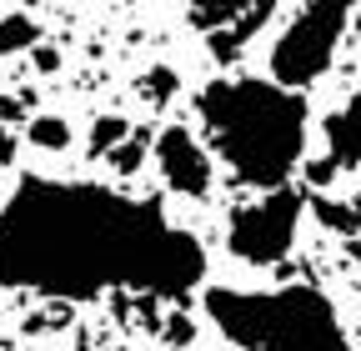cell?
Masks as SVG:
<instances>
[{
  "label": "cell",
  "instance_id": "9c48e42d",
  "mask_svg": "<svg viewBox=\"0 0 361 351\" xmlns=\"http://www.w3.org/2000/svg\"><path fill=\"white\" fill-rule=\"evenodd\" d=\"M25 136L35 151H71V121L66 116H30Z\"/></svg>",
  "mask_w": 361,
  "mask_h": 351
},
{
  "label": "cell",
  "instance_id": "7a4b0ae2",
  "mask_svg": "<svg viewBox=\"0 0 361 351\" xmlns=\"http://www.w3.org/2000/svg\"><path fill=\"white\" fill-rule=\"evenodd\" d=\"M201 130L241 186H286L306 151V101L281 80L221 75L196 96Z\"/></svg>",
  "mask_w": 361,
  "mask_h": 351
},
{
  "label": "cell",
  "instance_id": "4fadbf2b",
  "mask_svg": "<svg viewBox=\"0 0 361 351\" xmlns=\"http://www.w3.org/2000/svg\"><path fill=\"white\" fill-rule=\"evenodd\" d=\"M126 130H130V121H126V116H116V111H101L96 121H90V141H85L90 151H85V156H96V161H101V156H106V151H111V146L126 136Z\"/></svg>",
  "mask_w": 361,
  "mask_h": 351
},
{
  "label": "cell",
  "instance_id": "5b68a950",
  "mask_svg": "<svg viewBox=\"0 0 361 351\" xmlns=\"http://www.w3.org/2000/svg\"><path fill=\"white\" fill-rule=\"evenodd\" d=\"M301 211H306L301 191L271 186L261 201L231 211V221H226V246H231V256L246 261V266H276V261H286L291 246H296Z\"/></svg>",
  "mask_w": 361,
  "mask_h": 351
},
{
  "label": "cell",
  "instance_id": "ba28073f",
  "mask_svg": "<svg viewBox=\"0 0 361 351\" xmlns=\"http://www.w3.org/2000/svg\"><path fill=\"white\" fill-rule=\"evenodd\" d=\"M322 136H326V161L336 171H361V96H351L341 111L326 116Z\"/></svg>",
  "mask_w": 361,
  "mask_h": 351
},
{
  "label": "cell",
  "instance_id": "3957f363",
  "mask_svg": "<svg viewBox=\"0 0 361 351\" xmlns=\"http://www.w3.org/2000/svg\"><path fill=\"white\" fill-rule=\"evenodd\" d=\"M201 306L211 326L241 351H346L336 306L316 286H276V291L206 286Z\"/></svg>",
  "mask_w": 361,
  "mask_h": 351
},
{
  "label": "cell",
  "instance_id": "277c9868",
  "mask_svg": "<svg viewBox=\"0 0 361 351\" xmlns=\"http://www.w3.org/2000/svg\"><path fill=\"white\" fill-rule=\"evenodd\" d=\"M351 16H356V0H306L271 51V80L291 85V91L316 85L331 70Z\"/></svg>",
  "mask_w": 361,
  "mask_h": 351
},
{
  "label": "cell",
  "instance_id": "9a60e30c",
  "mask_svg": "<svg viewBox=\"0 0 361 351\" xmlns=\"http://www.w3.org/2000/svg\"><path fill=\"white\" fill-rule=\"evenodd\" d=\"M166 336H171V341H176V346H186V341H191V336H196V326H191V321H186V316H180V312H176V316H171V326H166Z\"/></svg>",
  "mask_w": 361,
  "mask_h": 351
},
{
  "label": "cell",
  "instance_id": "30bf717a",
  "mask_svg": "<svg viewBox=\"0 0 361 351\" xmlns=\"http://www.w3.org/2000/svg\"><path fill=\"white\" fill-rule=\"evenodd\" d=\"M146 151H151V146H146V136L126 130V136H121V141H116V146H111L101 161H111V171H116V176H135V171L146 166Z\"/></svg>",
  "mask_w": 361,
  "mask_h": 351
},
{
  "label": "cell",
  "instance_id": "2e32d148",
  "mask_svg": "<svg viewBox=\"0 0 361 351\" xmlns=\"http://www.w3.org/2000/svg\"><path fill=\"white\" fill-rule=\"evenodd\" d=\"M30 51H35V66H40V70H61V56H56L51 46H40V40H35Z\"/></svg>",
  "mask_w": 361,
  "mask_h": 351
},
{
  "label": "cell",
  "instance_id": "8fae6325",
  "mask_svg": "<svg viewBox=\"0 0 361 351\" xmlns=\"http://www.w3.org/2000/svg\"><path fill=\"white\" fill-rule=\"evenodd\" d=\"M135 91H141V101H151V106H171L176 91H180V75L171 66H151L141 80H135Z\"/></svg>",
  "mask_w": 361,
  "mask_h": 351
},
{
  "label": "cell",
  "instance_id": "5bb4252c",
  "mask_svg": "<svg viewBox=\"0 0 361 351\" xmlns=\"http://www.w3.org/2000/svg\"><path fill=\"white\" fill-rule=\"evenodd\" d=\"M316 216H322L326 226H336V231H361V216H356V211H341V206L316 201Z\"/></svg>",
  "mask_w": 361,
  "mask_h": 351
},
{
  "label": "cell",
  "instance_id": "52a82bcc",
  "mask_svg": "<svg viewBox=\"0 0 361 351\" xmlns=\"http://www.w3.org/2000/svg\"><path fill=\"white\" fill-rule=\"evenodd\" d=\"M156 166L166 176V186L186 201H206L211 196V151L191 136L186 125H166L156 136Z\"/></svg>",
  "mask_w": 361,
  "mask_h": 351
},
{
  "label": "cell",
  "instance_id": "6da1fadb",
  "mask_svg": "<svg viewBox=\"0 0 361 351\" xmlns=\"http://www.w3.org/2000/svg\"><path fill=\"white\" fill-rule=\"evenodd\" d=\"M206 281V246L166 221L156 201L101 181L25 176L0 206V286L61 301L106 291L186 296Z\"/></svg>",
  "mask_w": 361,
  "mask_h": 351
},
{
  "label": "cell",
  "instance_id": "7c38bea8",
  "mask_svg": "<svg viewBox=\"0 0 361 351\" xmlns=\"http://www.w3.org/2000/svg\"><path fill=\"white\" fill-rule=\"evenodd\" d=\"M40 40V25L30 16H0V56H16V51H30Z\"/></svg>",
  "mask_w": 361,
  "mask_h": 351
},
{
  "label": "cell",
  "instance_id": "e0dca14e",
  "mask_svg": "<svg viewBox=\"0 0 361 351\" xmlns=\"http://www.w3.org/2000/svg\"><path fill=\"white\" fill-rule=\"evenodd\" d=\"M11 161H16V136L6 130V121H0V171H6Z\"/></svg>",
  "mask_w": 361,
  "mask_h": 351
},
{
  "label": "cell",
  "instance_id": "8992f818",
  "mask_svg": "<svg viewBox=\"0 0 361 351\" xmlns=\"http://www.w3.org/2000/svg\"><path fill=\"white\" fill-rule=\"evenodd\" d=\"M281 0H180V11H186V20L196 25V35L206 40V51L226 66L236 61L256 30L276 16Z\"/></svg>",
  "mask_w": 361,
  "mask_h": 351
}]
</instances>
